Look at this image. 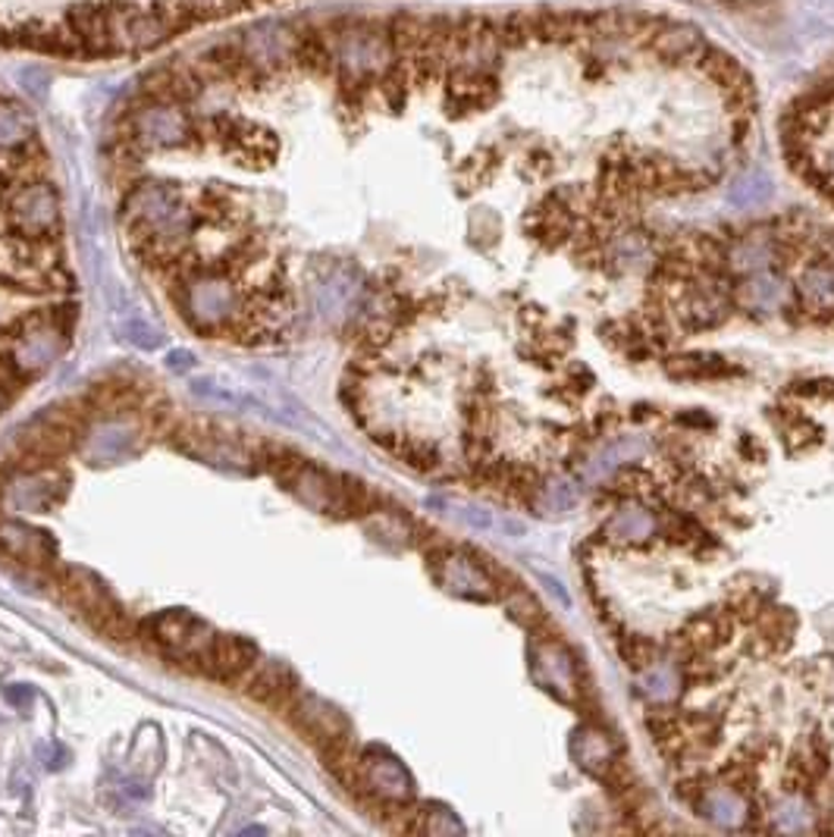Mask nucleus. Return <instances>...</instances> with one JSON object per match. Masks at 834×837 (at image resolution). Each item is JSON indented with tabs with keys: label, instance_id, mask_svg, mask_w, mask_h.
<instances>
[{
	"label": "nucleus",
	"instance_id": "obj_7",
	"mask_svg": "<svg viewBox=\"0 0 834 837\" xmlns=\"http://www.w3.org/2000/svg\"><path fill=\"white\" fill-rule=\"evenodd\" d=\"M643 44H646V51L662 60V63H669V67H675V63H684V60H696V57L703 54V48L710 44L706 36L691 26V22H672V19H656V26L650 29V36L643 38Z\"/></svg>",
	"mask_w": 834,
	"mask_h": 837
},
{
	"label": "nucleus",
	"instance_id": "obj_25",
	"mask_svg": "<svg viewBox=\"0 0 834 837\" xmlns=\"http://www.w3.org/2000/svg\"><path fill=\"white\" fill-rule=\"evenodd\" d=\"M706 816L722 828H734L746 819L744 797L734 790H725V787H715L706 794Z\"/></svg>",
	"mask_w": 834,
	"mask_h": 837
},
{
	"label": "nucleus",
	"instance_id": "obj_5",
	"mask_svg": "<svg viewBox=\"0 0 834 837\" xmlns=\"http://www.w3.org/2000/svg\"><path fill=\"white\" fill-rule=\"evenodd\" d=\"M63 589L72 599V606L86 612L101 631H117V624L123 622V612H120L117 599L110 596V589L104 587V581L98 574H91L86 568H67Z\"/></svg>",
	"mask_w": 834,
	"mask_h": 837
},
{
	"label": "nucleus",
	"instance_id": "obj_10",
	"mask_svg": "<svg viewBox=\"0 0 834 837\" xmlns=\"http://www.w3.org/2000/svg\"><path fill=\"white\" fill-rule=\"evenodd\" d=\"M358 778L364 781V787H371L376 797L392 803H402L411 797V775L399 759H392L386 753H373L364 756L358 763Z\"/></svg>",
	"mask_w": 834,
	"mask_h": 837
},
{
	"label": "nucleus",
	"instance_id": "obj_11",
	"mask_svg": "<svg viewBox=\"0 0 834 837\" xmlns=\"http://www.w3.org/2000/svg\"><path fill=\"white\" fill-rule=\"evenodd\" d=\"M220 142L227 144V151L242 167L261 170V167H267V163L277 158V139L267 129H261V125L235 123L230 129H220Z\"/></svg>",
	"mask_w": 834,
	"mask_h": 837
},
{
	"label": "nucleus",
	"instance_id": "obj_27",
	"mask_svg": "<svg viewBox=\"0 0 834 837\" xmlns=\"http://www.w3.org/2000/svg\"><path fill=\"white\" fill-rule=\"evenodd\" d=\"M640 694L653 703H665L677 694V672L672 665H653L640 675Z\"/></svg>",
	"mask_w": 834,
	"mask_h": 837
},
{
	"label": "nucleus",
	"instance_id": "obj_26",
	"mask_svg": "<svg viewBox=\"0 0 834 837\" xmlns=\"http://www.w3.org/2000/svg\"><path fill=\"white\" fill-rule=\"evenodd\" d=\"M36 125H32V117L22 113L13 104H0V148L10 151V148H19L32 139Z\"/></svg>",
	"mask_w": 834,
	"mask_h": 837
},
{
	"label": "nucleus",
	"instance_id": "obj_36",
	"mask_svg": "<svg viewBox=\"0 0 834 837\" xmlns=\"http://www.w3.org/2000/svg\"><path fill=\"white\" fill-rule=\"evenodd\" d=\"M464 521L468 524H474L478 531H490L493 527V515L490 512H483V508H464Z\"/></svg>",
	"mask_w": 834,
	"mask_h": 837
},
{
	"label": "nucleus",
	"instance_id": "obj_1",
	"mask_svg": "<svg viewBox=\"0 0 834 837\" xmlns=\"http://www.w3.org/2000/svg\"><path fill=\"white\" fill-rule=\"evenodd\" d=\"M179 304H182V314L201 333H217L242 317L239 289L213 270H192L182 283Z\"/></svg>",
	"mask_w": 834,
	"mask_h": 837
},
{
	"label": "nucleus",
	"instance_id": "obj_15",
	"mask_svg": "<svg viewBox=\"0 0 834 837\" xmlns=\"http://www.w3.org/2000/svg\"><path fill=\"white\" fill-rule=\"evenodd\" d=\"M254 656H258V649L249 641H242V637H220L217 634V641H213L208 659L201 662V668L208 675L220 677V680H232V677L249 672L251 665H254Z\"/></svg>",
	"mask_w": 834,
	"mask_h": 837
},
{
	"label": "nucleus",
	"instance_id": "obj_24",
	"mask_svg": "<svg viewBox=\"0 0 834 837\" xmlns=\"http://www.w3.org/2000/svg\"><path fill=\"white\" fill-rule=\"evenodd\" d=\"M772 258H775V251L765 235H746L744 242H737L731 251V268L741 270V273H760L772 264Z\"/></svg>",
	"mask_w": 834,
	"mask_h": 837
},
{
	"label": "nucleus",
	"instance_id": "obj_18",
	"mask_svg": "<svg viewBox=\"0 0 834 837\" xmlns=\"http://www.w3.org/2000/svg\"><path fill=\"white\" fill-rule=\"evenodd\" d=\"M170 38V29L163 26V19L154 13V10H139L129 17L123 29V38H120V51H151Z\"/></svg>",
	"mask_w": 834,
	"mask_h": 837
},
{
	"label": "nucleus",
	"instance_id": "obj_6",
	"mask_svg": "<svg viewBox=\"0 0 834 837\" xmlns=\"http://www.w3.org/2000/svg\"><path fill=\"white\" fill-rule=\"evenodd\" d=\"M129 129L148 148H182L192 139V123L179 104H148L132 117Z\"/></svg>",
	"mask_w": 834,
	"mask_h": 837
},
{
	"label": "nucleus",
	"instance_id": "obj_4",
	"mask_svg": "<svg viewBox=\"0 0 834 837\" xmlns=\"http://www.w3.org/2000/svg\"><path fill=\"white\" fill-rule=\"evenodd\" d=\"M177 448L192 455L198 462L230 471V474H245L251 471V452L239 440L223 436V433H204L198 427H185L177 433Z\"/></svg>",
	"mask_w": 834,
	"mask_h": 837
},
{
	"label": "nucleus",
	"instance_id": "obj_33",
	"mask_svg": "<svg viewBox=\"0 0 834 837\" xmlns=\"http://www.w3.org/2000/svg\"><path fill=\"white\" fill-rule=\"evenodd\" d=\"M123 339L125 342H132L135 349H144V352H154L163 336H160L158 326H151V323L144 321H129L123 326Z\"/></svg>",
	"mask_w": 834,
	"mask_h": 837
},
{
	"label": "nucleus",
	"instance_id": "obj_8",
	"mask_svg": "<svg viewBox=\"0 0 834 837\" xmlns=\"http://www.w3.org/2000/svg\"><path fill=\"white\" fill-rule=\"evenodd\" d=\"M239 41H242L245 54L251 57V63L264 75L280 70L289 60H295V29L285 26V22H261V26L249 29Z\"/></svg>",
	"mask_w": 834,
	"mask_h": 837
},
{
	"label": "nucleus",
	"instance_id": "obj_34",
	"mask_svg": "<svg viewBox=\"0 0 834 837\" xmlns=\"http://www.w3.org/2000/svg\"><path fill=\"white\" fill-rule=\"evenodd\" d=\"M615 448H619V455H622V464L637 462V458L646 455V440H643V436H622V440L615 443Z\"/></svg>",
	"mask_w": 834,
	"mask_h": 837
},
{
	"label": "nucleus",
	"instance_id": "obj_32",
	"mask_svg": "<svg viewBox=\"0 0 834 837\" xmlns=\"http://www.w3.org/2000/svg\"><path fill=\"white\" fill-rule=\"evenodd\" d=\"M619 464H622V455H619V448L612 443V446L600 448L596 455H590V462H584V467H581V477H584L586 483H600L605 481Z\"/></svg>",
	"mask_w": 834,
	"mask_h": 837
},
{
	"label": "nucleus",
	"instance_id": "obj_14",
	"mask_svg": "<svg viewBox=\"0 0 834 837\" xmlns=\"http://www.w3.org/2000/svg\"><path fill=\"white\" fill-rule=\"evenodd\" d=\"M436 581L449 593L464 596V599H490L493 596L486 574L474 562H468L464 555H445L443 562L436 565Z\"/></svg>",
	"mask_w": 834,
	"mask_h": 837
},
{
	"label": "nucleus",
	"instance_id": "obj_22",
	"mask_svg": "<svg viewBox=\"0 0 834 837\" xmlns=\"http://www.w3.org/2000/svg\"><path fill=\"white\" fill-rule=\"evenodd\" d=\"M571 756L577 759L581 768L596 772V768L605 766L612 759V744H609V737L600 734V730H577L574 740H571Z\"/></svg>",
	"mask_w": 834,
	"mask_h": 837
},
{
	"label": "nucleus",
	"instance_id": "obj_12",
	"mask_svg": "<svg viewBox=\"0 0 834 837\" xmlns=\"http://www.w3.org/2000/svg\"><path fill=\"white\" fill-rule=\"evenodd\" d=\"M0 549L26 565H51L53 562L51 536L22 524V521H0Z\"/></svg>",
	"mask_w": 834,
	"mask_h": 837
},
{
	"label": "nucleus",
	"instance_id": "obj_13",
	"mask_svg": "<svg viewBox=\"0 0 834 837\" xmlns=\"http://www.w3.org/2000/svg\"><path fill=\"white\" fill-rule=\"evenodd\" d=\"M67 22L70 29L79 36L82 48L89 57H110L113 54V44H110V32H107V13L104 3H94V0H82L70 7L67 13Z\"/></svg>",
	"mask_w": 834,
	"mask_h": 837
},
{
	"label": "nucleus",
	"instance_id": "obj_30",
	"mask_svg": "<svg viewBox=\"0 0 834 837\" xmlns=\"http://www.w3.org/2000/svg\"><path fill=\"white\" fill-rule=\"evenodd\" d=\"M574 505H577V490H574L569 481H562V477L546 483L543 493H540V508H543L546 515H565Z\"/></svg>",
	"mask_w": 834,
	"mask_h": 837
},
{
	"label": "nucleus",
	"instance_id": "obj_19",
	"mask_svg": "<svg viewBox=\"0 0 834 837\" xmlns=\"http://www.w3.org/2000/svg\"><path fill=\"white\" fill-rule=\"evenodd\" d=\"M741 304L750 311H775L787 304V285L778 276H768L765 270L750 273V280L741 285Z\"/></svg>",
	"mask_w": 834,
	"mask_h": 837
},
{
	"label": "nucleus",
	"instance_id": "obj_21",
	"mask_svg": "<svg viewBox=\"0 0 834 837\" xmlns=\"http://www.w3.org/2000/svg\"><path fill=\"white\" fill-rule=\"evenodd\" d=\"M605 534L612 539H622V543H643V539L656 534V517L650 515L646 508H640V505H624L612 515Z\"/></svg>",
	"mask_w": 834,
	"mask_h": 837
},
{
	"label": "nucleus",
	"instance_id": "obj_29",
	"mask_svg": "<svg viewBox=\"0 0 834 837\" xmlns=\"http://www.w3.org/2000/svg\"><path fill=\"white\" fill-rule=\"evenodd\" d=\"M803 295L818 307H834V268H810L803 273Z\"/></svg>",
	"mask_w": 834,
	"mask_h": 837
},
{
	"label": "nucleus",
	"instance_id": "obj_23",
	"mask_svg": "<svg viewBox=\"0 0 834 837\" xmlns=\"http://www.w3.org/2000/svg\"><path fill=\"white\" fill-rule=\"evenodd\" d=\"M612 261L624 270H646L653 264V245L640 232H622L612 242Z\"/></svg>",
	"mask_w": 834,
	"mask_h": 837
},
{
	"label": "nucleus",
	"instance_id": "obj_16",
	"mask_svg": "<svg viewBox=\"0 0 834 837\" xmlns=\"http://www.w3.org/2000/svg\"><path fill=\"white\" fill-rule=\"evenodd\" d=\"M533 677L543 687H550L552 694H574V662L569 659V653L562 646L546 643V646L533 649Z\"/></svg>",
	"mask_w": 834,
	"mask_h": 837
},
{
	"label": "nucleus",
	"instance_id": "obj_28",
	"mask_svg": "<svg viewBox=\"0 0 834 837\" xmlns=\"http://www.w3.org/2000/svg\"><path fill=\"white\" fill-rule=\"evenodd\" d=\"M775 828L784 831V835H800V831H810L813 825V816H810V806L803 800H782L775 806Z\"/></svg>",
	"mask_w": 834,
	"mask_h": 837
},
{
	"label": "nucleus",
	"instance_id": "obj_3",
	"mask_svg": "<svg viewBox=\"0 0 834 837\" xmlns=\"http://www.w3.org/2000/svg\"><path fill=\"white\" fill-rule=\"evenodd\" d=\"M10 220L22 235L44 239L60 223V201L48 182H29L10 198Z\"/></svg>",
	"mask_w": 834,
	"mask_h": 837
},
{
	"label": "nucleus",
	"instance_id": "obj_20",
	"mask_svg": "<svg viewBox=\"0 0 834 837\" xmlns=\"http://www.w3.org/2000/svg\"><path fill=\"white\" fill-rule=\"evenodd\" d=\"M249 694L261 703H270V706L283 703L285 696L295 694V677L280 662H267L249 680Z\"/></svg>",
	"mask_w": 834,
	"mask_h": 837
},
{
	"label": "nucleus",
	"instance_id": "obj_17",
	"mask_svg": "<svg viewBox=\"0 0 834 837\" xmlns=\"http://www.w3.org/2000/svg\"><path fill=\"white\" fill-rule=\"evenodd\" d=\"M295 63L308 72H330L336 67V51H333V41H330V32L326 29H314V26H304V29H295Z\"/></svg>",
	"mask_w": 834,
	"mask_h": 837
},
{
	"label": "nucleus",
	"instance_id": "obj_38",
	"mask_svg": "<svg viewBox=\"0 0 834 837\" xmlns=\"http://www.w3.org/2000/svg\"><path fill=\"white\" fill-rule=\"evenodd\" d=\"M7 699H10V703H17V706H22V703H29V699H32V690H7Z\"/></svg>",
	"mask_w": 834,
	"mask_h": 837
},
{
	"label": "nucleus",
	"instance_id": "obj_37",
	"mask_svg": "<svg viewBox=\"0 0 834 837\" xmlns=\"http://www.w3.org/2000/svg\"><path fill=\"white\" fill-rule=\"evenodd\" d=\"M167 364H170V371H189V367L195 364V357L179 349V352H170V355H167Z\"/></svg>",
	"mask_w": 834,
	"mask_h": 837
},
{
	"label": "nucleus",
	"instance_id": "obj_35",
	"mask_svg": "<svg viewBox=\"0 0 834 837\" xmlns=\"http://www.w3.org/2000/svg\"><path fill=\"white\" fill-rule=\"evenodd\" d=\"M426 831H433V835H459L462 831V825L459 821L452 819L449 813H433V819H430V825H426Z\"/></svg>",
	"mask_w": 834,
	"mask_h": 837
},
{
	"label": "nucleus",
	"instance_id": "obj_2",
	"mask_svg": "<svg viewBox=\"0 0 834 837\" xmlns=\"http://www.w3.org/2000/svg\"><path fill=\"white\" fill-rule=\"evenodd\" d=\"M148 631H151V641L158 643L167 656H173L179 662H198V665L208 659L213 641H217V634L208 624L198 622L195 615H189L182 608H170V612L154 615L148 622Z\"/></svg>",
	"mask_w": 834,
	"mask_h": 837
},
{
	"label": "nucleus",
	"instance_id": "obj_31",
	"mask_svg": "<svg viewBox=\"0 0 834 837\" xmlns=\"http://www.w3.org/2000/svg\"><path fill=\"white\" fill-rule=\"evenodd\" d=\"M772 195V182L763 173H756V177H744L734 182V189H731V201L737 204V208H753V204H763Z\"/></svg>",
	"mask_w": 834,
	"mask_h": 837
},
{
	"label": "nucleus",
	"instance_id": "obj_9",
	"mask_svg": "<svg viewBox=\"0 0 834 837\" xmlns=\"http://www.w3.org/2000/svg\"><path fill=\"white\" fill-rule=\"evenodd\" d=\"M292 713H295L292 715V722H295L308 737L320 740L326 749H336L345 744V737H349V722H345L342 713L333 709L330 703H323L318 696L304 694L295 699V709H292Z\"/></svg>",
	"mask_w": 834,
	"mask_h": 837
}]
</instances>
